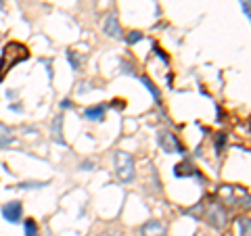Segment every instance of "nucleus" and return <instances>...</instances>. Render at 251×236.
<instances>
[{
    "instance_id": "nucleus-1",
    "label": "nucleus",
    "mask_w": 251,
    "mask_h": 236,
    "mask_svg": "<svg viewBox=\"0 0 251 236\" xmlns=\"http://www.w3.org/2000/svg\"><path fill=\"white\" fill-rule=\"evenodd\" d=\"M27 59H30V51L23 44H19V42L6 44L2 51V57H0V82L4 80L6 71H11L15 65H19L21 61H27Z\"/></svg>"
},
{
    "instance_id": "nucleus-2",
    "label": "nucleus",
    "mask_w": 251,
    "mask_h": 236,
    "mask_svg": "<svg viewBox=\"0 0 251 236\" xmlns=\"http://www.w3.org/2000/svg\"><path fill=\"white\" fill-rule=\"evenodd\" d=\"M113 163H115V173H117V180L122 184H130L134 182L136 178V168H134V157L126 151H117L115 157H113Z\"/></svg>"
},
{
    "instance_id": "nucleus-3",
    "label": "nucleus",
    "mask_w": 251,
    "mask_h": 236,
    "mask_svg": "<svg viewBox=\"0 0 251 236\" xmlns=\"http://www.w3.org/2000/svg\"><path fill=\"white\" fill-rule=\"evenodd\" d=\"M157 144H159V149H161L165 155H184L186 152L178 138L174 136L172 132H167V130H159L157 132Z\"/></svg>"
},
{
    "instance_id": "nucleus-4",
    "label": "nucleus",
    "mask_w": 251,
    "mask_h": 236,
    "mask_svg": "<svg viewBox=\"0 0 251 236\" xmlns=\"http://www.w3.org/2000/svg\"><path fill=\"white\" fill-rule=\"evenodd\" d=\"M2 218L9 221V224H19L21 219H23V205H21V201H11V203H4L2 209Z\"/></svg>"
},
{
    "instance_id": "nucleus-5",
    "label": "nucleus",
    "mask_w": 251,
    "mask_h": 236,
    "mask_svg": "<svg viewBox=\"0 0 251 236\" xmlns=\"http://www.w3.org/2000/svg\"><path fill=\"white\" fill-rule=\"evenodd\" d=\"M205 221L212 228H218V230H222V228L226 226V211H224V207H222L220 203H214L212 207H209L207 215H205Z\"/></svg>"
},
{
    "instance_id": "nucleus-6",
    "label": "nucleus",
    "mask_w": 251,
    "mask_h": 236,
    "mask_svg": "<svg viewBox=\"0 0 251 236\" xmlns=\"http://www.w3.org/2000/svg\"><path fill=\"white\" fill-rule=\"evenodd\" d=\"M141 236H167V228L163 221L159 219H149L141 228Z\"/></svg>"
},
{
    "instance_id": "nucleus-7",
    "label": "nucleus",
    "mask_w": 251,
    "mask_h": 236,
    "mask_svg": "<svg viewBox=\"0 0 251 236\" xmlns=\"http://www.w3.org/2000/svg\"><path fill=\"white\" fill-rule=\"evenodd\" d=\"M103 32H105V36L115 38V40L124 38V36H122L120 21H117V17H115V15H107V17H105V21H103Z\"/></svg>"
},
{
    "instance_id": "nucleus-8",
    "label": "nucleus",
    "mask_w": 251,
    "mask_h": 236,
    "mask_svg": "<svg viewBox=\"0 0 251 236\" xmlns=\"http://www.w3.org/2000/svg\"><path fill=\"white\" fill-rule=\"evenodd\" d=\"M107 107L109 105H94V107H86L84 109V119H88V121H103L105 119V113H107Z\"/></svg>"
},
{
    "instance_id": "nucleus-9",
    "label": "nucleus",
    "mask_w": 251,
    "mask_h": 236,
    "mask_svg": "<svg viewBox=\"0 0 251 236\" xmlns=\"http://www.w3.org/2000/svg\"><path fill=\"white\" fill-rule=\"evenodd\" d=\"M51 136H53L54 142L61 144V147H65V144H67L65 138H63V113H59L53 119V123H51Z\"/></svg>"
},
{
    "instance_id": "nucleus-10",
    "label": "nucleus",
    "mask_w": 251,
    "mask_h": 236,
    "mask_svg": "<svg viewBox=\"0 0 251 236\" xmlns=\"http://www.w3.org/2000/svg\"><path fill=\"white\" fill-rule=\"evenodd\" d=\"M174 176L176 178H193V176H199V171L191 161H182V163L174 165Z\"/></svg>"
},
{
    "instance_id": "nucleus-11",
    "label": "nucleus",
    "mask_w": 251,
    "mask_h": 236,
    "mask_svg": "<svg viewBox=\"0 0 251 236\" xmlns=\"http://www.w3.org/2000/svg\"><path fill=\"white\" fill-rule=\"evenodd\" d=\"M13 142H15L13 130H11L9 126H6V123L0 121V149H9Z\"/></svg>"
},
{
    "instance_id": "nucleus-12",
    "label": "nucleus",
    "mask_w": 251,
    "mask_h": 236,
    "mask_svg": "<svg viewBox=\"0 0 251 236\" xmlns=\"http://www.w3.org/2000/svg\"><path fill=\"white\" fill-rule=\"evenodd\" d=\"M138 80H141V84L149 90L151 92V96H153V101H157L159 102V99H161V94H159V90H157V86L153 84V80L149 78V75H138Z\"/></svg>"
},
{
    "instance_id": "nucleus-13",
    "label": "nucleus",
    "mask_w": 251,
    "mask_h": 236,
    "mask_svg": "<svg viewBox=\"0 0 251 236\" xmlns=\"http://www.w3.org/2000/svg\"><path fill=\"white\" fill-rule=\"evenodd\" d=\"M23 234H25V236H40L36 219H32V218H25V219H23Z\"/></svg>"
},
{
    "instance_id": "nucleus-14",
    "label": "nucleus",
    "mask_w": 251,
    "mask_h": 236,
    "mask_svg": "<svg viewBox=\"0 0 251 236\" xmlns=\"http://www.w3.org/2000/svg\"><path fill=\"white\" fill-rule=\"evenodd\" d=\"M65 54H67V61H69V65H72L73 71H80V69H82V57H80V54L75 51H67Z\"/></svg>"
},
{
    "instance_id": "nucleus-15",
    "label": "nucleus",
    "mask_w": 251,
    "mask_h": 236,
    "mask_svg": "<svg viewBox=\"0 0 251 236\" xmlns=\"http://www.w3.org/2000/svg\"><path fill=\"white\" fill-rule=\"evenodd\" d=\"M143 38H144V34L138 32V30H134V32H130L128 36H126V44H130V46H132V44H138Z\"/></svg>"
},
{
    "instance_id": "nucleus-16",
    "label": "nucleus",
    "mask_w": 251,
    "mask_h": 236,
    "mask_svg": "<svg viewBox=\"0 0 251 236\" xmlns=\"http://www.w3.org/2000/svg\"><path fill=\"white\" fill-rule=\"evenodd\" d=\"M249 228H251L249 218H239V234L241 236H249Z\"/></svg>"
},
{
    "instance_id": "nucleus-17",
    "label": "nucleus",
    "mask_w": 251,
    "mask_h": 236,
    "mask_svg": "<svg viewBox=\"0 0 251 236\" xmlns=\"http://www.w3.org/2000/svg\"><path fill=\"white\" fill-rule=\"evenodd\" d=\"M44 186H48V182H21L19 188H44Z\"/></svg>"
},
{
    "instance_id": "nucleus-18",
    "label": "nucleus",
    "mask_w": 251,
    "mask_h": 236,
    "mask_svg": "<svg viewBox=\"0 0 251 236\" xmlns=\"http://www.w3.org/2000/svg\"><path fill=\"white\" fill-rule=\"evenodd\" d=\"M241 9H243V15H245V19L251 17V0H239Z\"/></svg>"
},
{
    "instance_id": "nucleus-19",
    "label": "nucleus",
    "mask_w": 251,
    "mask_h": 236,
    "mask_svg": "<svg viewBox=\"0 0 251 236\" xmlns=\"http://www.w3.org/2000/svg\"><path fill=\"white\" fill-rule=\"evenodd\" d=\"M122 73H128V75H134V65L132 63H126V61H122Z\"/></svg>"
},
{
    "instance_id": "nucleus-20",
    "label": "nucleus",
    "mask_w": 251,
    "mask_h": 236,
    "mask_svg": "<svg viewBox=\"0 0 251 236\" xmlns=\"http://www.w3.org/2000/svg\"><path fill=\"white\" fill-rule=\"evenodd\" d=\"M224 142H226V134H218V138H215V151H222V147H224Z\"/></svg>"
},
{
    "instance_id": "nucleus-21",
    "label": "nucleus",
    "mask_w": 251,
    "mask_h": 236,
    "mask_svg": "<svg viewBox=\"0 0 251 236\" xmlns=\"http://www.w3.org/2000/svg\"><path fill=\"white\" fill-rule=\"evenodd\" d=\"M80 169H82V171H90V169H94V161H90V159H86V161H82Z\"/></svg>"
},
{
    "instance_id": "nucleus-22",
    "label": "nucleus",
    "mask_w": 251,
    "mask_h": 236,
    "mask_svg": "<svg viewBox=\"0 0 251 236\" xmlns=\"http://www.w3.org/2000/svg\"><path fill=\"white\" fill-rule=\"evenodd\" d=\"M153 51H155V54H157V57H161V61H163V63H167V57L163 54V51H161V48H159V46H153Z\"/></svg>"
},
{
    "instance_id": "nucleus-23",
    "label": "nucleus",
    "mask_w": 251,
    "mask_h": 236,
    "mask_svg": "<svg viewBox=\"0 0 251 236\" xmlns=\"http://www.w3.org/2000/svg\"><path fill=\"white\" fill-rule=\"evenodd\" d=\"M101 236H122L120 232H115V230H109V232H103Z\"/></svg>"
},
{
    "instance_id": "nucleus-24",
    "label": "nucleus",
    "mask_w": 251,
    "mask_h": 236,
    "mask_svg": "<svg viewBox=\"0 0 251 236\" xmlns=\"http://www.w3.org/2000/svg\"><path fill=\"white\" fill-rule=\"evenodd\" d=\"M4 9V4H2V0H0V11H2Z\"/></svg>"
}]
</instances>
